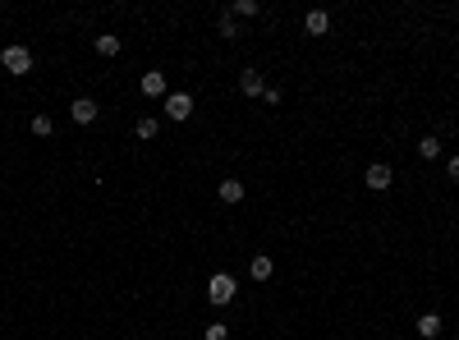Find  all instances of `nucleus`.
Segmentation results:
<instances>
[{
  "mask_svg": "<svg viewBox=\"0 0 459 340\" xmlns=\"http://www.w3.org/2000/svg\"><path fill=\"white\" fill-rule=\"evenodd\" d=\"M0 65H5L14 79H23V74H33V51H28L23 42H9L5 51H0Z\"/></svg>",
  "mask_w": 459,
  "mask_h": 340,
  "instance_id": "nucleus-1",
  "label": "nucleus"
},
{
  "mask_svg": "<svg viewBox=\"0 0 459 340\" xmlns=\"http://www.w3.org/2000/svg\"><path fill=\"white\" fill-rule=\"evenodd\" d=\"M234 295H239V280L230 276V271H216V276L207 280V299L216 308H226V304H234Z\"/></svg>",
  "mask_w": 459,
  "mask_h": 340,
  "instance_id": "nucleus-2",
  "label": "nucleus"
},
{
  "mask_svg": "<svg viewBox=\"0 0 459 340\" xmlns=\"http://www.w3.org/2000/svg\"><path fill=\"white\" fill-rule=\"evenodd\" d=\"M189 115H193V97L189 92H170V97H165V120L184 124Z\"/></svg>",
  "mask_w": 459,
  "mask_h": 340,
  "instance_id": "nucleus-3",
  "label": "nucleus"
},
{
  "mask_svg": "<svg viewBox=\"0 0 459 340\" xmlns=\"http://www.w3.org/2000/svg\"><path fill=\"white\" fill-rule=\"evenodd\" d=\"M390 180H395V170H390L386 161H372V166L363 170V184H367L372 193H386V189H390Z\"/></svg>",
  "mask_w": 459,
  "mask_h": 340,
  "instance_id": "nucleus-4",
  "label": "nucleus"
},
{
  "mask_svg": "<svg viewBox=\"0 0 459 340\" xmlns=\"http://www.w3.org/2000/svg\"><path fill=\"white\" fill-rule=\"evenodd\" d=\"M96 115H101V106H96L92 97H74V102H70V120L74 124H92Z\"/></svg>",
  "mask_w": 459,
  "mask_h": 340,
  "instance_id": "nucleus-5",
  "label": "nucleus"
},
{
  "mask_svg": "<svg viewBox=\"0 0 459 340\" xmlns=\"http://www.w3.org/2000/svg\"><path fill=\"white\" fill-rule=\"evenodd\" d=\"M138 92H143V97H170V83H165L161 70H148V74L138 79Z\"/></svg>",
  "mask_w": 459,
  "mask_h": 340,
  "instance_id": "nucleus-6",
  "label": "nucleus"
},
{
  "mask_svg": "<svg viewBox=\"0 0 459 340\" xmlns=\"http://www.w3.org/2000/svg\"><path fill=\"white\" fill-rule=\"evenodd\" d=\"M239 92H243V97H262V92H267L262 70H253V65H248V70H239Z\"/></svg>",
  "mask_w": 459,
  "mask_h": 340,
  "instance_id": "nucleus-7",
  "label": "nucleus"
},
{
  "mask_svg": "<svg viewBox=\"0 0 459 340\" xmlns=\"http://www.w3.org/2000/svg\"><path fill=\"white\" fill-rule=\"evenodd\" d=\"M243 193H248V189H243V180H221V184H216V198L226 202V207L243 202Z\"/></svg>",
  "mask_w": 459,
  "mask_h": 340,
  "instance_id": "nucleus-8",
  "label": "nucleus"
},
{
  "mask_svg": "<svg viewBox=\"0 0 459 340\" xmlns=\"http://www.w3.org/2000/svg\"><path fill=\"white\" fill-rule=\"evenodd\" d=\"M326 28H331V14H326V9H308V14H304V33L308 37H321Z\"/></svg>",
  "mask_w": 459,
  "mask_h": 340,
  "instance_id": "nucleus-9",
  "label": "nucleus"
},
{
  "mask_svg": "<svg viewBox=\"0 0 459 340\" xmlns=\"http://www.w3.org/2000/svg\"><path fill=\"white\" fill-rule=\"evenodd\" d=\"M96 55H106V60H115V55H120V37L115 33H96Z\"/></svg>",
  "mask_w": 459,
  "mask_h": 340,
  "instance_id": "nucleus-10",
  "label": "nucleus"
},
{
  "mask_svg": "<svg viewBox=\"0 0 459 340\" xmlns=\"http://www.w3.org/2000/svg\"><path fill=\"white\" fill-rule=\"evenodd\" d=\"M271 271H276V262H271L267 253H258V258L248 262V276H253V280H271Z\"/></svg>",
  "mask_w": 459,
  "mask_h": 340,
  "instance_id": "nucleus-11",
  "label": "nucleus"
},
{
  "mask_svg": "<svg viewBox=\"0 0 459 340\" xmlns=\"http://www.w3.org/2000/svg\"><path fill=\"white\" fill-rule=\"evenodd\" d=\"M262 5L258 0H230V18H258Z\"/></svg>",
  "mask_w": 459,
  "mask_h": 340,
  "instance_id": "nucleus-12",
  "label": "nucleus"
},
{
  "mask_svg": "<svg viewBox=\"0 0 459 340\" xmlns=\"http://www.w3.org/2000/svg\"><path fill=\"white\" fill-rule=\"evenodd\" d=\"M418 336H423V340H436V336H441V317H436V313H423V317H418Z\"/></svg>",
  "mask_w": 459,
  "mask_h": 340,
  "instance_id": "nucleus-13",
  "label": "nucleus"
},
{
  "mask_svg": "<svg viewBox=\"0 0 459 340\" xmlns=\"http://www.w3.org/2000/svg\"><path fill=\"white\" fill-rule=\"evenodd\" d=\"M418 157H423V161H436V157H441V138H436V133L418 138Z\"/></svg>",
  "mask_w": 459,
  "mask_h": 340,
  "instance_id": "nucleus-14",
  "label": "nucleus"
},
{
  "mask_svg": "<svg viewBox=\"0 0 459 340\" xmlns=\"http://www.w3.org/2000/svg\"><path fill=\"white\" fill-rule=\"evenodd\" d=\"M156 129H161V124H156V115H143V120L133 124V133H138L143 143H148V138H156Z\"/></svg>",
  "mask_w": 459,
  "mask_h": 340,
  "instance_id": "nucleus-15",
  "label": "nucleus"
},
{
  "mask_svg": "<svg viewBox=\"0 0 459 340\" xmlns=\"http://www.w3.org/2000/svg\"><path fill=\"white\" fill-rule=\"evenodd\" d=\"M33 133H37V138H51V133H55V120H51V115H33Z\"/></svg>",
  "mask_w": 459,
  "mask_h": 340,
  "instance_id": "nucleus-16",
  "label": "nucleus"
},
{
  "mask_svg": "<svg viewBox=\"0 0 459 340\" xmlns=\"http://www.w3.org/2000/svg\"><path fill=\"white\" fill-rule=\"evenodd\" d=\"M202 340H230V327L226 322H211L207 331H202Z\"/></svg>",
  "mask_w": 459,
  "mask_h": 340,
  "instance_id": "nucleus-17",
  "label": "nucleus"
},
{
  "mask_svg": "<svg viewBox=\"0 0 459 340\" xmlns=\"http://www.w3.org/2000/svg\"><path fill=\"white\" fill-rule=\"evenodd\" d=\"M216 28H221V37H230V42H234V37H239V23H234L230 14H221V23H216Z\"/></svg>",
  "mask_w": 459,
  "mask_h": 340,
  "instance_id": "nucleus-18",
  "label": "nucleus"
},
{
  "mask_svg": "<svg viewBox=\"0 0 459 340\" xmlns=\"http://www.w3.org/2000/svg\"><path fill=\"white\" fill-rule=\"evenodd\" d=\"M262 102H267V106H280V102H285V92H280V87H267V92H262Z\"/></svg>",
  "mask_w": 459,
  "mask_h": 340,
  "instance_id": "nucleus-19",
  "label": "nucleus"
},
{
  "mask_svg": "<svg viewBox=\"0 0 459 340\" xmlns=\"http://www.w3.org/2000/svg\"><path fill=\"white\" fill-rule=\"evenodd\" d=\"M446 175H450V180L459 184V152H455V157H450V161H446Z\"/></svg>",
  "mask_w": 459,
  "mask_h": 340,
  "instance_id": "nucleus-20",
  "label": "nucleus"
}]
</instances>
